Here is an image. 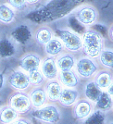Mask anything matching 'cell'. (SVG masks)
<instances>
[{
    "label": "cell",
    "mask_w": 113,
    "mask_h": 124,
    "mask_svg": "<svg viewBox=\"0 0 113 124\" xmlns=\"http://www.w3.org/2000/svg\"><path fill=\"white\" fill-rule=\"evenodd\" d=\"M42 73L48 80H54L57 76V66L54 58L47 57L42 63Z\"/></svg>",
    "instance_id": "10"
},
{
    "label": "cell",
    "mask_w": 113,
    "mask_h": 124,
    "mask_svg": "<svg viewBox=\"0 0 113 124\" xmlns=\"http://www.w3.org/2000/svg\"><path fill=\"white\" fill-rule=\"evenodd\" d=\"M40 63H41V60L38 56L33 55V54H29L21 58L20 65L21 69H23L25 71L31 72L36 70H39Z\"/></svg>",
    "instance_id": "9"
},
{
    "label": "cell",
    "mask_w": 113,
    "mask_h": 124,
    "mask_svg": "<svg viewBox=\"0 0 113 124\" xmlns=\"http://www.w3.org/2000/svg\"><path fill=\"white\" fill-rule=\"evenodd\" d=\"M30 99L23 93H16L10 99V105L16 111L25 112L30 108Z\"/></svg>",
    "instance_id": "8"
},
{
    "label": "cell",
    "mask_w": 113,
    "mask_h": 124,
    "mask_svg": "<svg viewBox=\"0 0 113 124\" xmlns=\"http://www.w3.org/2000/svg\"><path fill=\"white\" fill-rule=\"evenodd\" d=\"M75 65V60L73 56L70 54H64L60 57H58L56 61L57 69H59L61 71L63 70H71L73 69Z\"/></svg>",
    "instance_id": "16"
},
{
    "label": "cell",
    "mask_w": 113,
    "mask_h": 124,
    "mask_svg": "<svg viewBox=\"0 0 113 124\" xmlns=\"http://www.w3.org/2000/svg\"><path fill=\"white\" fill-rule=\"evenodd\" d=\"M16 52L14 45L8 39L0 40V57H12Z\"/></svg>",
    "instance_id": "19"
},
{
    "label": "cell",
    "mask_w": 113,
    "mask_h": 124,
    "mask_svg": "<svg viewBox=\"0 0 113 124\" xmlns=\"http://www.w3.org/2000/svg\"><path fill=\"white\" fill-rule=\"evenodd\" d=\"M2 105H3V102H2V101H1V100H0V107H1V106H2Z\"/></svg>",
    "instance_id": "36"
},
{
    "label": "cell",
    "mask_w": 113,
    "mask_h": 124,
    "mask_svg": "<svg viewBox=\"0 0 113 124\" xmlns=\"http://www.w3.org/2000/svg\"><path fill=\"white\" fill-rule=\"evenodd\" d=\"M96 83L101 89H106L113 82V76L109 71H101L96 77Z\"/></svg>",
    "instance_id": "20"
},
{
    "label": "cell",
    "mask_w": 113,
    "mask_h": 124,
    "mask_svg": "<svg viewBox=\"0 0 113 124\" xmlns=\"http://www.w3.org/2000/svg\"><path fill=\"white\" fill-rule=\"evenodd\" d=\"M64 48V46L62 44V42L56 38L51 39L46 45V52L48 56L55 57L57 56L58 54H60Z\"/></svg>",
    "instance_id": "17"
},
{
    "label": "cell",
    "mask_w": 113,
    "mask_h": 124,
    "mask_svg": "<svg viewBox=\"0 0 113 124\" xmlns=\"http://www.w3.org/2000/svg\"><path fill=\"white\" fill-rule=\"evenodd\" d=\"M15 13L8 6L2 4L0 5V21L4 23H9L14 20Z\"/></svg>",
    "instance_id": "22"
},
{
    "label": "cell",
    "mask_w": 113,
    "mask_h": 124,
    "mask_svg": "<svg viewBox=\"0 0 113 124\" xmlns=\"http://www.w3.org/2000/svg\"><path fill=\"white\" fill-rule=\"evenodd\" d=\"M8 83L12 87L19 90H24L30 84V79L26 73L16 70L8 78Z\"/></svg>",
    "instance_id": "5"
},
{
    "label": "cell",
    "mask_w": 113,
    "mask_h": 124,
    "mask_svg": "<svg viewBox=\"0 0 113 124\" xmlns=\"http://www.w3.org/2000/svg\"><path fill=\"white\" fill-rule=\"evenodd\" d=\"M32 116L45 122L56 123L60 119V113L57 108L54 106H47L46 108L37 109L32 112Z\"/></svg>",
    "instance_id": "3"
},
{
    "label": "cell",
    "mask_w": 113,
    "mask_h": 124,
    "mask_svg": "<svg viewBox=\"0 0 113 124\" xmlns=\"http://www.w3.org/2000/svg\"><path fill=\"white\" fill-rule=\"evenodd\" d=\"M29 79H30V83L34 84V85H39L44 82V75L39 70H36L33 71L29 72Z\"/></svg>",
    "instance_id": "28"
},
{
    "label": "cell",
    "mask_w": 113,
    "mask_h": 124,
    "mask_svg": "<svg viewBox=\"0 0 113 124\" xmlns=\"http://www.w3.org/2000/svg\"><path fill=\"white\" fill-rule=\"evenodd\" d=\"M31 102L35 108H40L46 101V93L42 88H37L31 93Z\"/></svg>",
    "instance_id": "18"
},
{
    "label": "cell",
    "mask_w": 113,
    "mask_h": 124,
    "mask_svg": "<svg viewBox=\"0 0 113 124\" xmlns=\"http://www.w3.org/2000/svg\"><path fill=\"white\" fill-rule=\"evenodd\" d=\"M112 106V97L108 92H102L100 93L97 100L96 101V108H97V109L102 110V111H108L109 109H111Z\"/></svg>",
    "instance_id": "14"
},
{
    "label": "cell",
    "mask_w": 113,
    "mask_h": 124,
    "mask_svg": "<svg viewBox=\"0 0 113 124\" xmlns=\"http://www.w3.org/2000/svg\"><path fill=\"white\" fill-rule=\"evenodd\" d=\"M92 28H93V30H94V31H97L98 33H100L102 36H104V35H106V34H107L108 30H107V28H106L105 26L100 25V24H97V25L92 26Z\"/></svg>",
    "instance_id": "30"
},
{
    "label": "cell",
    "mask_w": 113,
    "mask_h": 124,
    "mask_svg": "<svg viewBox=\"0 0 113 124\" xmlns=\"http://www.w3.org/2000/svg\"><path fill=\"white\" fill-rule=\"evenodd\" d=\"M82 48L88 57H98L103 49V37L97 31L90 30L82 34Z\"/></svg>",
    "instance_id": "1"
},
{
    "label": "cell",
    "mask_w": 113,
    "mask_h": 124,
    "mask_svg": "<svg viewBox=\"0 0 113 124\" xmlns=\"http://www.w3.org/2000/svg\"><path fill=\"white\" fill-rule=\"evenodd\" d=\"M101 93H102L101 88L98 87L96 82H89L84 89V94H85L86 98L92 102H96Z\"/></svg>",
    "instance_id": "15"
},
{
    "label": "cell",
    "mask_w": 113,
    "mask_h": 124,
    "mask_svg": "<svg viewBox=\"0 0 113 124\" xmlns=\"http://www.w3.org/2000/svg\"><path fill=\"white\" fill-rule=\"evenodd\" d=\"M17 117H18V113L12 107L7 108L3 109L0 114V121L3 123H9L11 121H13Z\"/></svg>",
    "instance_id": "25"
},
{
    "label": "cell",
    "mask_w": 113,
    "mask_h": 124,
    "mask_svg": "<svg viewBox=\"0 0 113 124\" xmlns=\"http://www.w3.org/2000/svg\"><path fill=\"white\" fill-rule=\"evenodd\" d=\"M76 18L84 25H92L97 20V11L94 8L85 7L76 13Z\"/></svg>",
    "instance_id": "7"
},
{
    "label": "cell",
    "mask_w": 113,
    "mask_h": 124,
    "mask_svg": "<svg viewBox=\"0 0 113 124\" xmlns=\"http://www.w3.org/2000/svg\"><path fill=\"white\" fill-rule=\"evenodd\" d=\"M69 25L71 26V28L76 33H79V34H82V33H84L86 31L85 25L82 24L81 21H78L76 16H71L70 17V19H69Z\"/></svg>",
    "instance_id": "27"
},
{
    "label": "cell",
    "mask_w": 113,
    "mask_h": 124,
    "mask_svg": "<svg viewBox=\"0 0 113 124\" xmlns=\"http://www.w3.org/2000/svg\"><path fill=\"white\" fill-rule=\"evenodd\" d=\"M105 122V114L102 110H96L91 115H89L87 119L84 120L86 124H103Z\"/></svg>",
    "instance_id": "26"
},
{
    "label": "cell",
    "mask_w": 113,
    "mask_h": 124,
    "mask_svg": "<svg viewBox=\"0 0 113 124\" xmlns=\"http://www.w3.org/2000/svg\"><path fill=\"white\" fill-rule=\"evenodd\" d=\"M9 4L18 9H22L26 7V0H8Z\"/></svg>",
    "instance_id": "29"
},
{
    "label": "cell",
    "mask_w": 113,
    "mask_h": 124,
    "mask_svg": "<svg viewBox=\"0 0 113 124\" xmlns=\"http://www.w3.org/2000/svg\"><path fill=\"white\" fill-rule=\"evenodd\" d=\"M78 96H79V93L76 90L72 88H65L61 90L58 100L63 106L70 107L77 101Z\"/></svg>",
    "instance_id": "11"
},
{
    "label": "cell",
    "mask_w": 113,
    "mask_h": 124,
    "mask_svg": "<svg viewBox=\"0 0 113 124\" xmlns=\"http://www.w3.org/2000/svg\"><path fill=\"white\" fill-rule=\"evenodd\" d=\"M28 3H30V4H34V3H36V2H38L39 0H26Z\"/></svg>",
    "instance_id": "34"
},
{
    "label": "cell",
    "mask_w": 113,
    "mask_h": 124,
    "mask_svg": "<svg viewBox=\"0 0 113 124\" xmlns=\"http://www.w3.org/2000/svg\"><path fill=\"white\" fill-rule=\"evenodd\" d=\"M108 36H109V38L113 41V25L109 28V31H108Z\"/></svg>",
    "instance_id": "33"
},
{
    "label": "cell",
    "mask_w": 113,
    "mask_h": 124,
    "mask_svg": "<svg viewBox=\"0 0 113 124\" xmlns=\"http://www.w3.org/2000/svg\"><path fill=\"white\" fill-rule=\"evenodd\" d=\"M99 58L102 65L109 69H113V50L102 49L99 55Z\"/></svg>",
    "instance_id": "24"
},
{
    "label": "cell",
    "mask_w": 113,
    "mask_h": 124,
    "mask_svg": "<svg viewBox=\"0 0 113 124\" xmlns=\"http://www.w3.org/2000/svg\"><path fill=\"white\" fill-rule=\"evenodd\" d=\"M27 122H28L27 120H19L17 123H27Z\"/></svg>",
    "instance_id": "35"
},
{
    "label": "cell",
    "mask_w": 113,
    "mask_h": 124,
    "mask_svg": "<svg viewBox=\"0 0 113 124\" xmlns=\"http://www.w3.org/2000/svg\"><path fill=\"white\" fill-rule=\"evenodd\" d=\"M92 105L87 100H82L76 104L73 109V115L76 119H82L87 118L90 115Z\"/></svg>",
    "instance_id": "12"
},
{
    "label": "cell",
    "mask_w": 113,
    "mask_h": 124,
    "mask_svg": "<svg viewBox=\"0 0 113 124\" xmlns=\"http://www.w3.org/2000/svg\"><path fill=\"white\" fill-rule=\"evenodd\" d=\"M57 33L64 47L69 51L76 52L82 48V38L78 35V33L67 30H59L57 31Z\"/></svg>",
    "instance_id": "2"
},
{
    "label": "cell",
    "mask_w": 113,
    "mask_h": 124,
    "mask_svg": "<svg viewBox=\"0 0 113 124\" xmlns=\"http://www.w3.org/2000/svg\"><path fill=\"white\" fill-rule=\"evenodd\" d=\"M97 66L91 58L82 57L76 63V70L80 76L83 78H90L97 71Z\"/></svg>",
    "instance_id": "4"
},
{
    "label": "cell",
    "mask_w": 113,
    "mask_h": 124,
    "mask_svg": "<svg viewBox=\"0 0 113 124\" xmlns=\"http://www.w3.org/2000/svg\"><path fill=\"white\" fill-rule=\"evenodd\" d=\"M59 80L63 85L70 88L76 87L79 84V79L76 73L71 70H63L59 74Z\"/></svg>",
    "instance_id": "13"
},
{
    "label": "cell",
    "mask_w": 113,
    "mask_h": 124,
    "mask_svg": "<svg viewBox=\"0 0 113 124\" xmlns=\"http://www.w3.org/2000/svg\"><path fill=\"white\" fill-rule=\"evenodd\" d=\"M11 35L17 43L21 44V45H26L31 40L32 32L28 26L21 24L16 27L13 30V31L11 32Z\"/></svg>",
    "instance_id": "6"
},
{
    "label": "cell",
    "mask_w": 113,
    "mask_h": 124,
    "mask_svg": "<svg viewBox=\"0 0 113 124\" xmlns=\"http://www.w3.org/2000/svg\"><path fill=\"white\" fill-rule=\"evenodd\" d=\"M61 90V85L59 84L58 82H51L47 85V88H46L47 93L46 94H48V97H49L50 100L56 101V100H58Z\"/></svg>",
    "instance_id": "21"
},
{
    "label": "cell",
    "mask_w": 113,
    "mask_h": 124,
    "mask_svg": "<svg viewBox=\"0 0 113 124\" xmlns=\"http://www.w3.org/2000/svg\"><path fill=\"white\" fill-rule=\"evenodd\" d=\"M3 83H4V75L0 73V90L3 87Z\"/></svg>",
    "instance_id": "32"
},
{
    "label": "cell",
    "mask_w": 113,
    "mask_h": 124,
    "mask_svg": "<svg viewBox=\"0 0 113 124\" xmlns=\"http://www.w3.org/2000/svg\"><path fill=\"white\" fill-rule=\"evenodd\" d=\"M35 39L41 45H46L52 39V32L48 28H40L35 34Z\"/></svg>",
    "instance_id": "23"
},
{
    "label": "cell",
    "mask_w": 113,
    "mask_h": 124,
    "mask_svg": "<svg viewBox=\"0 0 113 124\" xmlns=\"http://www.w3.org/2000/svg\"><path fill=\"white\" fill-rule=\"evenodd\" d=\"M108 93L113 97V82L109 84V86L108 87Z\"/></svg>",
    "instance_id": "31"
}]
</instances>
